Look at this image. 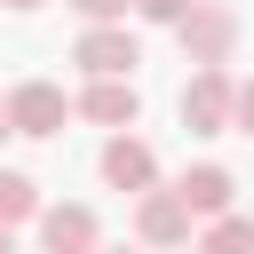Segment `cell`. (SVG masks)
I'll return each instance as SVG.
<instances>
[{
	"label": "cell",
	"mask_w": 254,
	"mask_h": 254,
	"mask_svg": "<svg viewBox=\"0 0 254 254\" xmlns=\"http://www.w3.org/2000/svg\"><path fill=\"white\" fill-rule=\"evenodd\" d=\"M175 40H183L190 64H230V56H238V16H230L222 0H190V8L175 16Z\"/></svg>",
	"instance_id": "cell-1"
},
{
	"label": "cell",
	"mask_w": 254,
	"mask_h": 254,
	"mask_svg": "<svg viewBox=\"0 0 254 254\" xmlns=\"http://www.w3.org/2000/svg\"><path fill=\"white\" fill-rule=\"evenodd\" d=\"M0 103H8V135H32V143L64 135V119H71V95H64L56 79H16Z\"/></svg>",
	"instance_id": "cell-2"
},
{
	"label": "cell",
	"mask_w": 254,
	"mask_h": 254,
	"mask_svg": "<svg viewBox=\"0 0 254 254\" xmlns=\"http://www.w3.org/2000/svg\"><path fill=\"white\" fill-rule=\"evenodd\" d=\"M230 95H238V71L230 64H198L190 87H183V127L190 135H230Z\"/></svg>",
	"instance_id": "cell-3"
},
{
	"label": "cell",
	"mask_w": 254,
	"mask_h": 254,
	"mask_svg": "<svg viewBox=\"0 0 254 254\" xmlns=\"http://www.w3.org/2000/svg\"><path fill=\"white\" fill-rule=\"evenodd\" d=\"M71 64H79L87 79H135L143 40H135L127 24H87V32H79V48H71Z\"/></svg>",
	"instance_id": "cell-4"
},
{
	"label": "cell",
	"mask_w": 254,
	"mask_h": 254,
	"mask_svg": "<svg viewBox=\"0 0 254 254\" xmlns=\"http://www.w3.org/2000/svg\"><path fill=\"white\" fill-rule=\"evenodd\" d=\"M95 167H103V183H111V190H127V198L159 183V151H151L135 127H111V143H103V159H95Z\"/></svg>",
	"instance_id": "cell-5"
},
{
	"label": "cell",
	"mask_w": 254,
	"mask_h": 254,
	"mask_svg": "<svg viewBox=\"0 0 254 254\" xmlns=\"http://www.w3.org/2000/svg\"><path fill=\"white\" fill-rule=\"evenodd\" d=\"M135 238L151 246V254H167V246H190V206L175 198V190H135Z\"/></svg>",
	"instance_id": "cell-6"
},
{
	"label": "cell",
	"mask_w": 254,
	"mask_h": 254,
	"mask_svg": "<svg viewBox=\"0 0 254 254\" xmlns=\"http://www.w3.org/2000/svg\"><path fill=\"white\" fill-rule=\"evenodd\" d=\"M40 254H95L103 246V222H95V206H48L40 198Z\"/></svg>",
	"instance_id": "cell-7"
},
{
	"label": "cell",
	"mask_w": 254,
	"mask_h": 254,
	"mask_svg": "<svg viewBox=\"0 0 254 254\" xmlns=\"http://www.w3.org/2000/svg\"><path fill=\"white\" fill-rule=\"evenodd\" d=\"M175 198L190 206V222H206V214H230V206H238V175H230V167H214V159H198V167H183Z\"/></svg>",
	"instance_id": "cell-8"
},
{
	"label": "cell",
	"mask_w": 254,
	"mask_h": 254,
	"mask_svg": "<svg viewBox=\"0 0 254 254\" xmlns=\"http://www.w3.org/2000/svg\"><path fill=\"white\" fill-rule=\"evenodd\" d=\"M71 111L95 119V127H135V119H143V95H135V79H87Z\"/></svg>",
	"instance_id": "cell-9"
},
{
	"label": "cell",
	"mask_w": 254,
	"mask_h": 254,
	"mask_svg": "<svg viewBox=\"0 0 254 254\" xmlns=\"http://www.w3.org/2000/svg\"><path fill=\"white\" fill-rule=\"evenodd\" d=\"M190 254H254V222L230 206V214H206V230H198V246Z\"/></svg>",
	"instance_id": "cell-10"
},
{
	"label": "cell",
	"mask_w": 254,
	"mask_h": 254,
	"mask_svg": "<svg viewBox=\"0 0 254 254\" xmlns=\"http://www.w3.org/2000/svg\"><path fill=\"white\" fill-rule=\"evenodd\" d=\"M40 214V183L24 175V167H0V230H16V222H32Z\"/></svg>",
	"instance_id": "cell-11"
},
{
	"label": "cell",
	"mask_w": 254,
	"mask_h": 254,
	"mask_svg": "<svg viewBox=\"0 0 254 254\" xmlns=\"http://www.w3.org/2000/svg\"><path fill=\"white\" fill-rule=\"evenodd\" d=\"M71 16H87V24H127V0H64Z\"/></svg>",
	"instance_id": "cell-12"
},
{
	"label": "cell",
	"mask_w": 254,
	"mask_h": 254,
	"mask_svg": "<svg viewBox=\"0 0 254 254\" xmlns=\"http://www.w3.org/2000/svg\"><path fill=\"white\" fill-rule=\"evenodd\" d=\"M127 8H135V16H143V24H175V16H183V8H190V0H127Z\"/></svg>",
	"instance_id": "cell-13"
},
{
	"label": "cell",
	"mask_w": 254,
	"mask_h": 254,
	"mask_svg": "<svg viewBox=\"0 0 254 254\" xmlns=\"http://www.w3.org/2000/svg\"><path fill=\"white\" fill-rule=\"evenodd\" d=\"M0 8H16V16H32V8H48V0H0Z\"/></svg>",
	"instance_id": "cell-14"
},
{
	"label": "cell",
	"mask_w": 254,
	"mask_h": 254,
	"mask_svg": "<svg viewBox=\"0 0 254 254\" xmlns=\"http://www.w3.org/2000/svg\"><path fill=\"white\" fill-rule=\"evenodd\" d=\"M0 254H16V230H0Z\"/></svg>",
	"instance_id": "cell-15"
},
{
	"label": "cell",
	"mask_w": 254,
	"mask_h": 254,
	"mask_svg": "<svg viewBox=\"0 0 254 254\" xmlns=\"http://www.w3.org/2000/svg\"><path fill=\"white\" fill-rule=\"evenodd\" d=\"M0 143H8V103H0Z\"/></svg>",
	"instance_id": "cell-16"
},
{
	"label": "cell",
	"mask_w": 254,
	"mask_h": 254,
	"mask_svg": "<svg viewBox=\"0 0 254 254\" xmlns=\"http://www.w3.org/2000/svg\"><path fill=\"white\" fill-rule=\"evenodd\" d=\"M167 254H190V246H167Z\"/></svg>",
	"instance_id": "cell-17"
},
{
	"label": "cell",
	"mask_w": 254,
	"mask_h": 254,
	"mask_svg": "<svg viewBox=\"0 0 254 254\" xmlns=\"http://www.w3.org/2000/svg\"><path fill=\"white\" fill-rule=\"evenodd\" d=\"M111 254H127V246H111Z\"/></svg>",
	"instance_id": "cell-18"
}]
</instances>
